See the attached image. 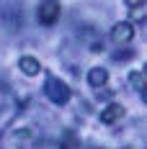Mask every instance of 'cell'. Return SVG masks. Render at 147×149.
Returning a JSON list of instances; mask_svg holds the SVG:
<instances>
[{"label": "cell", "instance_id": "1", "mask_svg": "<svg viewBox=\"0 0 147 149\" xmlns=\"http://www.w3.org/2000/svg\"><path fill=\"white\" fill-rule=\"evenodd\" d=\"M132 33H134V29L129 23H119L116 29H114V39L116 41H127V39H132Z\"/></svg>", "mask_w": 147, "mask_h": 149}, {"label": "cell", "instance_id": "3", "mask_svg": "<svg viewBox=\"0 0 147 149\" xmlns=\"http://www.w3.org/2000/svg\"><path fill=\"white\" fill-rule=\"evenodd\" d=\"M121 113H124V108H121V105H108V108H106V113H103L101 118L106 121V123H111V121L121 118Z\"/></svg>", "mask_w": 147, "mask_h": 149}, {"label": "cell", "instance_id": "4", "mask_svg": "<svg viewBox=\"0 0 147 149\" xmlns=\"http://www.w3.org/2000/svg\"><path fill=\"white\" fill-rule=\"evenodd\" d=\"M88 80H90V85H101V82H106V70H96V72H90L88 74Z\"/></svg>", "mask_w": 147, "mask_h": 149}, {"label": "cell", "instance_id": "2", "mask_svg": "<svg viewBox=\"0 0 147 149\" xmlns=\"http://www.w3.org/2000/svg\"><path fill=\"white\" fill-rule=\"evenodd\" d=\"M18 67H21L26 74H36V72H39V62L31 59V57H23V59L18 62Z\"/></svg>", "mask_w": 147, "mask_h": 149}]
</instances>
